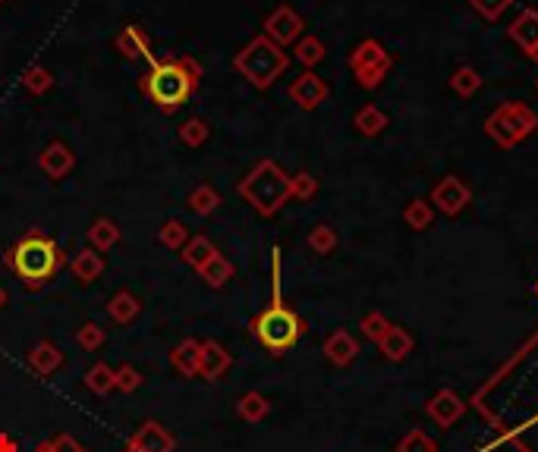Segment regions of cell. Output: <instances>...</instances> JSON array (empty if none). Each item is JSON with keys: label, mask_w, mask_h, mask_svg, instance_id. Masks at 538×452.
Instances as JSON below:
<instances>
[{"label": "cell", "mask_w": 538, "mask_h": 452, "mask_svg": "<svg viewBox=\"0 0 538 452\" xmlns=\"http://www.w3.org/2000/svg\"><path fill=\"white\" fill-rule=\"evenodd\" d=\"M4 264L10 268V274L22 283L26 289L39 293L45 289L54 277L60 274V268L66 264V255L45 230H29L26 236H20L7 252H4Z\"/></svg>", "instance_id": "cell-1"}, {"label": "cell", "mask_w": 538, "mask_h": 452, "mask_svg": "<svg viewBox=\"0 0 538 452\" xmlns=\"http://www.w3.org/2000/svg\"><path fill=\"white\" fill-rule=\"evenodd\" d=\"M199 85L202 66L193 57H161L154 66H148L145 76H139V91L164 114L183 107Z\"/></svg>", "instance_id": "cell-2"}, {"label": "cell", "mask_w": 538, "mask_h": 452, "mask_svg": "<svg viewBox=\"0 0 538 452\" xmlns=\"http://www.w3.org/2000/svg\"><path fill=\"white\" fill-rule=\"evenodd\" d=\"M302 330H306V324L299 320V314L290 305H283L281 299V249L274 245L271 249V305L256 314L252 333L271 355H283L299 343Z\"/></svg>", "instance_id": "cell-3"}, {"label": "cell", "mask_w": 538, "mask_h": 452, "mask_svg": "<svg viewBox=\"0 0 538 452\" xmlns=\"http://www.w3.org/2000/svg\"><path fill=\"white\" fill-rule=\"evenodd\" d=\"M237 192L258 217H274L290 201V176L277 160L265 158L239 179Z\"/></svg>", "instance_id": "cell-4"}, {"label": "cell", "mask_w": 538, "mask_h": 452, "mask_svg": "<svg viewBox=\"0 0 538 452\" xmlns=\"http://www.w3.org/2000/svg\"><path fill=\"white\" fill-rule=\"evenodd\" d=\"M287 66H290L287 51L281 45H274L271 38H265V35H256L252 41H246L243 51L233 57V70L258 91L271 89L287 72Z\"/></svg>", "instance_id": "cell-5"}, {"label": "cell", "mask_w": 538, "mask_h": 452, "mask_svg": "<svg viewBox=\"0 0 538 452\" xmlns=\"http://www.w3.org/2000/svg\"><path fill=\"white\" fill-rule=\"evenodd\" d=\"M538 129V114L523 101H504L500 107H494L485 120V135L498 148L510 151L519 141H525Z\"/></svg>", "instance_id": "cell-6"}, {"label": "cell", "mask_w": 538, "mask_h": 452, "mask_svg": "<svg viewBox=\"0 0 538 452\" xmlns=\"http://www.w3.org/2000/svg\"><path fill=\"white\" fill-rule=\"evenodd\" d=\"M350 70L356 76V82L362 89L375 91L394 70V54L381 45L378 38H366L359 41L356 47L350 51Z\"/></svg>", "instance_id": "cell-7"}, {"label": "cell", "mask_w": 538, "mask_h": 452, "mask_svg": "<svg viewBox=\"0 0 538 452\" xmlns=\"http://www.w3.org/2000/svg\"><path fill=\"white\" fill-rule=\"evenodd\" d=\"M429 201H431V208L441 210L444 217H456L469 208V201H473V189H469L460 176L450 173V176L438 179L435 189H431V195H429Z\"/></svg>", "instance_id": "cell-8"}, {"label": "cell", "mask_w": 538, "mask_h": 452, "mask_svg": "<svg viewBox=\"0 0 538 452\" xmlns=\"http://www.w3.org/2000/svg\"><path fill=\"white\" fill-rule=\"evenodd\" d=\"M265 38H271L274 45L281 47H290L296 45V41L306 35V20H302L299 13H296L293 7H287V4H281L277 10H271L268 20H265Z\"/></svg>", "instance_id": "cell-9"}, {"label": "cell", "mask_w": 538, "mask_h": 452, "mask_svg": "<svg viewBox=\"0 0 538 452\" xmlns=\"http://www.w3.org/2000/svg\"><path fill=\"white\" fill-rule=\"evenodd\" d=\"M287 95H290V101H293L296 107H302V110H318L321 104L327 101L331 89H327V82L318 76V72L306 70L302 76H296L293 82H290Z\"/></svg>", "instance_id": "cell-10"}, {"label": "cell", "mask_w": 538, "mask_h": 452, "mask_svg": "<svg viewBox=\"0 0 538 452\" xmlns=\"http://www.w3.org/2000/svg\"><path fill=\"white\" fill-rule=\"evenodd\" d=\"M73 166H76V151H73L64 139L48 141V145L39 151V170L45 173L48 179H54V183L70 176Z\"/></svg>", "instance_id": "cell-11"}, {"label": "cell", "mask_w": 538, "mask_h": 452, "mask_svg": "<svg viewBox=\"0 0 538 452\" xmlns=\"http://www.w3.org/2000/svg\"><path fill=\"white\" fill-rule=\"evenodd\" d=\"M233 368V355L218 343V339H202L199 349V377L202 380H221Z\"/></svg>", "instance_id": "cell-12"}, {"label": "cell", "mask_w": 538, "mask_h": 452, "mask_svg": "<svg viewBox=\"0 0 538 452\" xmlns=\"http://www.w3.org/2000/svg\"><path fill=\"white\" fill-rule=\"evenodd\" d=\"M126 443L135 446L139 452H173L177 449V437H173L161 421H145Z\"/></svg>", "instance_id": "cell-13"}, {"label": "cell", "mask_w": 538, "mask_h": 452, "mask_svg": "<svg viewBox=\"0 0 538 452\" xmlns=\"http://www.w3.org/2000/svg\"><path fill=\"white\" fill-rule=\"evenodd\" d=\"M425 412H429V418L435 421L438 427H454L456 421L466 414V402H463L454 389H441V393H435L429 399Z\"/></svg>", "instance_id": "cell-14"}, {"label": "cell", "mask_w": 538, "mask_h": 452, "mask_svg": "<svg viewBox=\"0 0 538 452\" xmlns=\"http://www.w3.org/2000/svg\"><path fill=\"white\" fill-rule=\"evenodd\" d=\"M114 45L126 60H145L148 66H154L161 60V57H154V54H152V41H148V35L142 32L139 26H123L120 32H117Z\"/></svg>", "instance_id": "cell-15"}, {"label": "cell", "mask_w": 538, "mask_h": 452, "mask_svg": "<svg viewBox=\"0 0 538 452\" xmlns=\"http://www.w3.org/2000/svg\"><path fill=\"white\" fill-rule=\"evenodd\" d=\"M26 364L39 377H51L64 368V352H60V345L51 343V339H39V343L26 352Z\"/></svg>", "instance_id": "cell-16"}, {"label": "cell", "mask_w": 538, "mask_h": 452, "mask_svg": "<svg viewBox=\"0 0 538 452\" xmlns=\"http://www.w3.org/2000/svg\"><path fill=\"white\" fill-rule=\"evenodd\" d=\"M507 38H510L519 51H525V57H529V54L538 47V10L525 7L523 13L510 22V29H507Z\"/></svg>", "instance_id": "cell-17"}, {"label": "cell", "mask_w": 538, "mask_h": 452, "mask_svg": "<svg viewBox=\"0 0 538 452\" xmlns=\"http://www.w3.org/2000/svg\"><path fill=\"white\" fill-rule=\"evenodd\" d=\"M356 355H359V343L352 339V333L334 330L331 337L325 339V358L334 368H346V364L356 362Z\"/></svg>", "instance_id": "cell-18"}, {"label": "cell", "mask_w": 538, "mask_h": 452, "mask_svg": "<svg viewBox=\"0 0 538 452\" xmlns=\"http://www.w3.org/2000/svg\"><path fill=\"white\" fill-rule=\"evenodd\" d=\"M199 349L202 343L193 337H187L170 349V364L179 377H199Z\"/></svg>", "instance_id": "cell-19"}, {"label": "cell", "mask_w": 538, "mask_h": 452, "mask_svg": "<svg viewBox=\"0 0 538 452\" xmlns=\"http://www.w3.org/2000/svg\"><path fill=\"white\" fill-rule=\"evenodd\" d=\"M70 274L76 277V283H82V286H91V283L98 280V277L104 274V255L95 249H82L76 252V258L70 261Z\"/></svg>", "instance_id": "cell-20"}, {"label": "cell", "mask_w": 538, "mask_h": 452, "mask_svg": "<svg viewBox=\"0 0 538 452\" xmlns=\"http://www.w3.org/2000/svg\"><path fill=\"white\" fill-rule=\"evenodd\" d=\"M214 255H218V245H214L205 233H195V236H189V243L179 249V258H183V261H187L195 274H199V270L205 268Z\"/></svg>", "instance_id": "cell-21"}, {"label": "cell", "mask_w": 538, "mask_h": 452, "mask_svg": "<svg viewBox=\"0 0 538 452\" xmlns=\"http://www.w3.org/2000/svg\"><path fill=\"white\" fill-rule=\"evenodd\" d=\"M139 314H142L139 295H133L129 289H120V293L110 295V302H108V318L114 320V324L126 327V324H133V320L139 318Z\"/></svg>", "instance_id": "cell-22"}, {"label": "cell", "mask_w": 538, "mask_h": 452, "mask_svg": "<svg viewBox=\"0 0 538 452\" xmlns=\"http://www.w3.org/2000/svg\"><path fill=\"white\" fill-rule=\"evenodd\" d=\"M85 239H89V249L104 255V252H110L120 243V226H117V220H110V217H98V220H91Z\"/></svg>", "instance_id": "cell-23"}, {"label": "cell", "mask_w": 538, "mask_h": 452, "mask_svg": "<svg viewBox=\"0 0 538 452\" xmlns=\"http://www.w3.org/2000/svg\"><path fill=\"white\" fill-rule=\"evenodd\" d=\"M378 349H381V355H385L387 362H406V358H410V352H412V337L404 330V327L391 324V330L378 339Z\"/></svg>", "instance_id": "cell-24"}, {"label": "cell", "mask_w": 538, "mask_h": 452, "mask_svg": "<svg viewBox=\"0 0 538 452\" xmlns=\"http://www.w3.org/2000/svg\"><path fill=\"white\" fill-rule=\"evenodd\" d=\"M85 389L89 393H95V396H108V393H114V383H117V368H110L108 362H98V364H91L89 371H85Z\"/></svg>", "instance_id": "cell-25"}, {"label": "cell", "mask_w": 538, "mask_h": 452, "mask_svg": "<svg viewBox=\"0 0 538 452\" xmlns=\"http://www.w3.org/2000/svg\"><path fill=\"white\" fill-rule=\"evenodd\" d=\"M187 208L193 210V214H199V217H212L214 210L221 208V192L214 189V185H208V183L195 185V189L189 192V198H187Z\"/></svg>", "instance_id": "cell-26"}, {"label": "cell", "mask_w": 538, "mask_h": 452, "mask_svg": "<svg viewBox=\"0 0 538 452\" xmlns=\"http://www.w3.org/2000/svg\"><path fill=\"white\" fill-rule=\"evenodd\" d=\"M352 126H356L359 135H366V139H375V135H381L387 129V114L381 107H375V104H366V107L359 110L356 120H352Z\"/></svg>", "instance_id": "cell-27"}, {"label": "cell", "mask_w": 538, "mask_h": 452, "mask_svg": "<svg viewBox=\"0 0 538 452\" xmlns=\"http://www.w3.org/2000/svg\"><path fill=\"white\" fill-rule=\"evenodd\" d=\"M268 412H271L268 396L256 393V389H252V393H243V396H239V402H237V414L246 421V424H258V421L268 418Z\"/></svg>", "instance_id": "cell-28"}, {"label": "cell", "mask_w": 538, "mask_h": 452, "mask_svg": "<svg viewBox=\"0 0 538 452\" xmlns=\"http://www.w3.org/2000/svg\"><path fill=\"white\" fill-rule=\"evenodd\" d=\"M233 274H237V268H233V264L227 261V258L221 255V252H218V255L212 258V261L205 264V268L199 270V277H202V280H205V283H208V286H212V289H221V286H227V283L233 280Z\"/></svg>", "instance_id": "cell-29"}, {"label": "cell", "mask_w": 538, "mask_h": 452, "mask_svg": "<svg viewBox=\"0 0 538 452\" xmlns=\"http://www.w3.org/2000/svg\"><path fill=\"white\" fill-rule=\"evenodd\" d=\"M482 85H485V79H482V72L475 66H456L454 76H450V89L460 98H473Z\"/></svg>", "instance_id": "cell-30"}, {"label": "cell", "mask_w": 538, "mask_h": 452, "mask_svg": "<svg viewBox=\"0 0 538 452\" xmlns=\"http://www.w3.org/2000/svg\"><path fill=\"white\" fill-rule=\"evenodd\" d=\"M404 220L410 230L422 233V230H429L431 220H435V208H431L429 198H416V201H410L404 208Z\"/></svg>", "instance_id": "cell-31"}, {"label": "cell", "mask_w": 538, "mask_h": 452, "mask_svg": "<svg viewBox=\"0 0 538 452\" xmlns=\"http://www.w3.org/2000/svg\"><path fill=\"white\" fill-rule=\"evenodd\" d=\"M189 236H193V233H189V226L183 220H164L158 230V243L164 245L167 252H179L189 243Z\"/></svg>", "instance_id": "cell-32"}, {"label": "cell", "mask_w": 538, "mask_h": 452, "mask_svg": "<svg viewBox=\"0 0 538 452\" xmlns=\"http://www.w3.org/2000/svg\"><path fill=\"white\" fill-rule=\"evenodd\" d=\"M325 45H321V38H315V35H302L299 41L293 45V57L299 60L306 70H315V66L325 60Z\"/></svg>", "instance_id": "cell-33"}, {"label": "cell", "mask_w": 538, "mask_h": 452, "mask_svg": "<svg viewBox=\"0 0 538 452\" xmlns=\"http://www.w3.org/2000/svg\"><path fill=\"white\" fill-rule=\"evenodd\" d=\"M177 139L187 148H202L208 139H212V126H208L202 116H189V120L177 129Z\"/></svg>", "instance_id": "cell-34"}, {"label": "cell", "mask_w": 538, "mask_h": 452, "mask_svg": "<svg viewBox=\"0 0 538 452\" xmlns=\"http://www.w3.org/2000/svg\"><path fill=\"white\" fill-rule=\"evenodd\" d=\"M76 345L79 349H85V352H98L101 349L104 343H108V330H104L101 324H95V320H85L82 327L76 330Z\"/></svg>", "instance_id": "cell-35"}, {"label": "cell", "mask_w": 538, "mask_h": 452, "mask_svg": "<svg viewBox=\"0 0 538 452\" xmlns=\"http://www.w3.org/2000/svg\"><path fill=\"white\" fill-rule=\"evenodd\" d=\"M22 89H26L29 95H45V91L54 89V72L48 70V66H29V70L22 72Z\"/></svg>", "instance_id": "cell-36"}, {"label": "cell", "mask_w": 538, "mask_h": 452, "mask_svg": "<svg viewBox=\"0 0 538 452\" xmlns=\"http://www.w3.org/2000/svg\"><path fill=\"white\" fill-rule=\"evenodd\" d=\"M315 195H318V179H315L312 173L299 170L290 176V198H293V201H312Z\"/></svg>", "instance_id": "cell-37"}, {"label": "cell", "mask_w": 538, "mask_h": 452, "mask_svg": "<svg viewBox=\"0 0 538 452\" xmlns=\"http://www.w3.org/2000/svg\"><path fill=\"white\" fill-rule=\"evenodd\" d=\"M306 243L315 255H331V252L337 249V233H334V226H327V223H318V226L308 233Z\"/></svg>", "instance_id": "cell-38"}, {"label": "cell", "mask_w": 538, "mask_h": 452, "mask_svg": "<svg viewBox=\"0 0 538 452\" xmlns=\"http://www.w3.org/2000/svg\"><path fill=\"white\" fill-rule=\"evenodd\" d=\"M397 452H438V446H435V439H431L429 433L416 427V431H410L404 439H400Z\"/></svg>", "instance_id": "cell-39"}, {"label": "cell", "mask_w": 538, "mask_h": 452, "mask_svg": "<svg viewBox=\"0 0 538 452\" xmlns=\"http://www.w3.org/2000/svg\"><path fill=\"white\" fill-rule=\"evenodd\" d=\"M510 4L513 0H469V7H473L479 16H485L488 22H498L500 16L510 10Z\"/></svg>", "instance_id": "cell-40"}, {"label": "cell", "mask_w": 538, "mask_h": 452, "mask_svg": "<svg viewBox=\"0 0 538 452\" xmlns=\"http://www.w3.org/2000/svg\"><path fill=\"white\" fill-rule=\"evenodd\" d=\"M362 333H366V339H372V343H378L381 337H385L387 330H391V320L385 318V314L381 311H372V314H366V318H362Z\"/></svg>", "instance_id": "cell-41"}, {"label": "cell", "mask_w": 538, "mask_h": 452, "mask_svg": "<svg viewBox=\"0 0 538 452\" xmlns=\"http://www.w3.org/2000/svg\"><path fill=\"white\" fill-rule=\"evenodd\" d=\"M142 380H145V377L139 374V368H133V364H120V368H117L114 389H120V393H135V389L142 387Z\"/></svg>", "instance_id": "cell-42"}, {"label": "cell", "mask_w": 538, "mask_h": 452, "mask_svg": "<svg viewBox=\"0 0 538 452\" xmlns=\"http://www.w3.org/2000/svg\"><path fill=\"white\" fill-rule=\"evenodd\" d=\"M51 443H54V452H89V446L73 437V433H57Z\"/></svg>", "instance_id": "cell-43"}, {"label": "cell", "mask_w": 538, "mask_h": 452, "mask_svg": "<svg viewBox=\"0 0 538 452\" xmlns=\"http://www.w3.org/2000/svg\"><path fill=\"white\" fill-rule=\"evenodd\" d=\"M0 452H20V443H16L13 433H4V431H0Z\"/></svg>", "instance_id": "cell-44"}, {"label": "cell", "mask_w": 538, "mask_h": 452, "mask_svg": "<svg viewBox=\"0 0 538 452\" xmlns=\"http://www.w3.org/2000/svg\"><path fill=\"white\" fill-rule=\"evenodd\" d=\"M32 452H54V443H51V439H39Z\"/></svg>", "instance_id": "cell-45"}, {"label": "cell", "mask_w": 538, "mask_h": 452, "mask_svg": "<svg viewBox=\"0 0 538 452\" xmlns=\"http://www.w3.org/2000/svg\"><path fill=\"white\" fill-rule=\"evenodd\" d=\"M7 299H10V295H7V289L0 286V311H4V308H7Z\"/></svg>", "instance_id": "cell-46"}, {"label": "cell", "mask_w": 538, "mask_h": 452, "mask_svg": "<svg viewBox=\"0 0 538 452\" xmlns=\"http://www.w3.org/2000/svg\"><path fill=\"white\" fill-rule=\"evenodd\" d=\"M529 60H532V64H538V47H535V51L529 54Z\"/></svg>", "instance_id": "cell-47"}, {"label": "cell", "mask_w": 538, "mask_h": 452, "mask_svg": "<svg viewBox=\"0 0 538 452\" xmlns=\"http://www.w3.org/2000/svg\"><path fill=\"white\" fill-rule=\"evenodd\" d=\"M120 452H139V449H135V446H129V443H126V446H123Z\"/></svg>", "instance_id": "cell-48"}, {"label": "cell", "mask_w": 538, "mask_h": 452, "mask_svg": "<svg viewBox=\"0 0 538 452\" xmlns=\"http://www.w3.org/2000/svg\"><path fill=\"white\" fill-rule=\"evenodd\" d=\"M535 89H538V79H535Z\"/></svg>", "instance_id": "cell-49"}, {"label": "cell", "mask_w": 538, "mask_h": 452, "mask_svg": "<svg viewBox=\"0 0 538 452\" xmlns=\"http://www.w3.org/2000/svg\"><path fill=\"white\" fill-rule=\"evenodd\" d=\"M535 293H538V286H535Z\"/></svg>", "instance_id": "cell-50"}, {"label": "cell", "mask_w": 538, "mask_h": 452, "mask_svg": "<svg viewBox=\"0 0 538 452\" xmlns=\"http://www.w3.org/2000/svg\"><path fill=\"white\" fill-rule=\"evenodd\" d=\"M0 4H4V0H0Z\"/></svg>", "instance_id": "cell-51"}]
</instances>
